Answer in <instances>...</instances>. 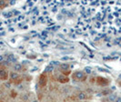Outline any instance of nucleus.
<instances>
[{
    "mask_svg": "<svg viewBox=\"0 0 121 102\" xmlns=\"http://www.w3.org/2000/svg\"><path fill=\"white\" fill-rule=\"evenodd\" d=\"M9 79H10V82L15 85L20 84V83L23 81V78H22L21 75L17 72L9 73Z\"/></svg>",
    "mask_w": 121,
    "mask_h": 102,
    "instance_id": "f257e3e1",
    "label": "nucleus"
},
{
    "mask_svg": "<svg viewBox=\"0 0 121 102\" xmlns=\"http://www.w3.org/2000/svg\"><path fill=\"white\" fill-rule=\"evenodd\" d=\"M72 78L75 81H80V82H84L86 79V74L83 71H76L73 73Z\"/></svg>",
    "mask_w": 121,
    "mask_h": 102,
    "instance_id": "f03ea898",
    "label": "nucleus"
},
{
    "mask_svg": "<svg viewBox=\"0 0 121 102\" xmlns=\"http://www.w3.org/2000/svg\"><path fill=\"white\" fill-rule=\"evenodd\" d=\"M9 78V72L5 66H0V79L6 81Z\"/></svg>",
    "mask_w": 121,
    "mask_h": 102,
    "instance_id": "7ed1b4c3",
    "label": "nucleus"
},
{
    "mask_svg": "<svg viewBox=\"0 0 121 102\" xmlns=\"http://www.w3.org/2000/svg\"><path fill=\"white\" fill-rule=\"evenodd\" d=\"M97 84L100 87H106L109 84V79L107 78H103V77H97Z\"/></svg>",
    "mask_w": 121,
    "mask_h": 102,
    "instance_id": "20e7f679",
    "label": "nucleus"
},
{
    "mask_svg": "<svg viewBox=\"0 0 121 102\" xmlns=\"http://www.w3.org/2000/svg\"><path fill=\"white\" fill-rule=\"evenodd\" d=\"M48 75L46 73H43L39 76V85L41 87H45L48 84Z\"/></svg>",
    "mask_w": 121,
    "mask_h": 102,
    "instance_id": "39448f33",
    "label": "nucleus"
},
{
    "mask_svg": "<svg viewBox=\"0 0 121 102\" xmlns=\"http://www.w3.org/2000/svg\"><path fill=\"white\" fill-rule=\"evenodd\" d=\"M91 98L90 95H88V94H86V92L84 91H82V92H80L78 94V98L80 99V100H84V99H86V98Z\"/></svg>",
    "mask_w": 121,
    "mask_h": 102,
    "instance_id": "423d86ee",
    "label": "nucleus"
},
{
    "mask_svg": "<svg viewBox=\"0 0 121 102\" xmlns=\"http://www.w3.org/2000/svg\"><path fill=\"white\" fill-rule=\"evenodd\" d=\"M57 81H59L60 83H67V82L69 81V78L62 74V75H60V76L57 78Z\"/></svg>",
    "mask_w": 121,
    "mask_h": 102,
    "instance_id": "0eeeda50",
    "label": "nucleus"
},
{
    "mask_svg": "<svg viewBox=\"0 0 121 102\" xmlns=\"http://www.w3.org/2000/svg\"><path fill=\"white\" fill-rule=\"evenodd\" d=\"M8 6V2L6 1H0V8H4Z\"/></svg>",
    "mask_w": 121,
    "mask_h": 102,
    "instance_id": "6e6552de",
    "label": "nucleus"
},
{
    "mask_svg": "<svg viewBox=\"0 0 121 102\" xmlns=\"http://www.w3.org/2000/svg\"><path fill=\"white\" fill-rule=\"evenodd\" d=\"M15 69H16L17 71L20 70V69H21V66H20V65H16V66H15Z\"/></svg>",
    "mask_w": 121,
    "mask_h": 102,
    "instance_id": "1a4fd4ad",
    "label": "nucleus"
},
{
    "mask_svg": "<svg viewBox=\"0 0 121 102\" xmlns=\"http://www.w3.org/2000/svg\"><path fill=\"white\" fill-rule=\"evenodd\" d=\"M115 102H121V98H117L115 99Z\"/></svg>",
    "mask_w": 121,
    "mask_h": 102,
    "instance_id": "9d476101",
    "label": "nucleus"
},
{
    "mask_svg": "<svg viewBox=\"0 0 121 102\" xmlns=\"http://www.w3.org/2000/svg\"><path fill=\"white\" fill-rule=\"evenodd\" d=\"M118 84H119V86H120V87H121V81H120V82H119V83H118Z\"/></svg>",
    "mask_w": 121,
    "mask_h": 102,
    "instance_id": "9b49d317",
    "label": "nucleus"
}]
</instances>
